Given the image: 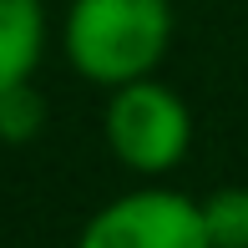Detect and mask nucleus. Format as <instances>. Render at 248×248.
Here are the masks:
<instances>
[{
  "label": "nucleus",
  "instance_id": "f257e3e1",
  "mask_svg": "<svg viewBox=\"0 0 248 248\" xmlns=\"http://www.w3.org/2000/svg\"><path fill=\"white\" fill-rule=\"evenodd\" d=\"M172 46V0H71L61 20V51L92 86L142 81Z\"/></svg>",
  "mask_w": 248,
  "mask_h": 248
},
{
  "label": "nucleus",
  "instance_id": "f03ea898",
  "mask_svg": "<svg viewBox=\"0 0 248 248\" xmlns=\"http://www.w3.org/2000/svg\"><path fill=\"white\" fill-rule=\"evenodd\" d=\"M101 127H107V147L117 152V162L142 172V177L172 172L187 157V147H193V111L157 76L117 86L107 101Z\"/></svg>",
  "mask_w": 248,
  "mask_h": 248
},
{
  "label": "nucleus",
  "instance_id": "7ed1b4c3",
  "mask_svg": "<svg viewBox=\"0 0 248 248\" xmlns=\"http://www.w3.org/2000/svg\"><path fill=\"white\" fill-rule=\"evenodd\" d=\"M76 248H213L202 202L167 193V187H142L96 213L81 228Z\"/></svg>",
  "mask_w": 248,
  "mask_h": 248
},
{
  "label": "nucleus",
  "instance_id": "20e7f679",
  "mask_svg": "<svg viewBox=\"0 0 248 248\" xmlns=\"http://www.w3.org/2000/svg\"><path fill=\"white\" fill-rule=\"evenodd\" d=\"M46 56V5L41 0H0V92L31 81Z\"/></svg>",
  "mask_w": 248,
  "mask_h": 248
},
{
  "label": "nucleus",
  "instance_id": "39448f33",
  "mask_svg": "<svg viewBox=\"0 0 248 248\" xmlns=\"http://www.w3.org/2000/svg\"><path fill=\"white\" fill-rule=\"evenodd\" d=\"M213 248H248V187H218L202 202Z\"/></svg>",
  "mask_w": 248,
  "mask_h": 248
},
{
  "label": "nucleus",
  "instance_id": "423d86ee",
  "mask_svg": "<svg viewBox=\"0 0 248 248\" xmlns=\"http://www.w3.org/2000/svg\"><path fill=\"white\" fill-rule=\"evenodd\" d=\"M41 127H46V96L31 81L5 86V92H0V142L20 147V142H31Z\"/></svg>",
  "mask_w": 248,
  "mask_h": 248
}]
</instances>
